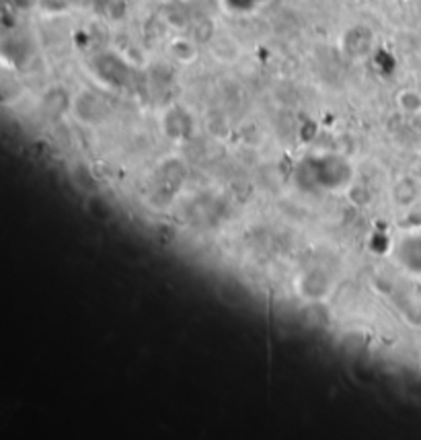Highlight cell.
Wrapping results in <instances>:
<instances>
[{
    "instance_id": "9c48e42d",
    "label": "cell",
    "mask_w": 421,
    "mask_h": 440,
    "mask_svg": "<svg viewBox=\"0 0 421 440\" xmlns=\"http://www.w3.org/2000/svg\"><path fill=\"white\" fill-rule=\"evenodd\" d=\"M169 52L171 56L181 62V64H192L195 58L199 56V50H197V41L190 38H175L169 43Z\"/></svg>"
},
{
    "instance_id": "8fae6325",
    "label": "cell",
    "mask_w": 421,
    "mask_h": 440,
    "mask_svg": "<svg viewBox=\"0 0 421 440\" xmlns=\"http://www.w3.org/2000/svg\"><path fill=\"white\" fill-rule=\"evenodd\" d=\"M395 103L399 107V112L405 115H420L421 114V93L417 89H401Z\"/></svg>"
},
{
    "instance_id": "8992f818",
    "label": "cell",
    "mask_w": 421,
    "mask_h": 440,
    "mask_svg": "<svg viewBox=\"0 0 421 440\" xmlns=\"http://www.w3.org/2000/svg\"><path fill=\"white\" fill-rule=\"evenodd\" d=\"M72 99L75 97L68 95V91H64L62 87H52L41 97V109L50 117H62L72 112Z\"/></svg>"
},
{
    "instance_id": "277c9868",
    "label": "cell",
    "mask_w": 421,
    "mask_h": 440,
    "mask_svg": "<svg viewBox=\"0 0 421 440\" xmlns=\"http://www.w3.org/2000/svg\"><path fill=\"white\" fill-rule=\"evenodd\" d=\"M341 48L349 58L362 60V58L370 56V52L374 48V33L364 25L349 27L341 38Z\"/></svg>"
},
{
    "instance_id": "7c38bea8",
    "label": "cell",
    "mask_w": 421,
    "mask_h": 440,
    "mask_svg": "<svg viewBox=\"0 0 421 440\" xmlns=\"http://www.w3.org/2000/svg\"><path fill=\"white\" fill-rule=\"evenodd\" d=\"M259 4V0H226V6L232 13H247Z\"/></svg>"
},
{
    "instance_id": "30bf717a",
    "label": "cell",
    "mask_w": 421,
    "mask_h": 440,
    "mask_svg": "<svg viewBox=\"0 0 421 440\" xmlns=\"http://www.w3.org/2000/svg\"><path fill=\"white\" fill-rule=\"evenodd\" d=\"M415 198H417V188H415V183L409 177H401V179L395 181V186H393V202L399 208L411 206L415 202Z\"/></svg>"
},
{
    "instance_id": "7a4b0ae2",
    "label": "cell",
    "mask_w": 421,
    "mask_h": 440,
    "mask_svg": "<svg viewBox=\"0 0 421 440\" xmlns=\"http://www.w3.org/2000/svg\"><path fill=\"white\" fill-rule=\"evenodd\" d=\"M70 114L77 117L78 124L95 128L107 122L109 117V107L101 97L93 91H82L72 99V112Z\"/></svg>"
},
{
    "instance_id": "52a82bcc",
    "label": "cell",
    "mask_w": 421,
    "mask_h": 440,
    "mask_svg": "<svg viewBox=\"0 0 421 440\" xmlns=\"http://www.w3.org/2000/svg\"><path fill=\"white\" fill-rule=\"evenodd\" d=\"M70 181L78 192H82L84 195L101 192V179H99L95 169L87 163H75L70 167Z\"/></svg>"
},
{
    "instance_id": "ba28073f",
    "label": "cell",
    "mask_w": 421,
    "mask_h": 440,
    "mask_svg": "<svg viewBox=\"0 0 421 440\" xmlns=\"http://www.w3.org/2000/svg\"><path fill=\"white\" fill-rule=\"evenodd\" d=\"M84 208H87V214H89L93 220H99V222H109L115 214V208H114V204H111V200H109V198H105L101 192L87 195Z\"/></svg>"
},
{
    "instance_id": "5b68a950",
    "label": "cell",
    "mask_w": 421,
    "mask_h": 440,
    "mask_svg": "<svg viewBox=\"0 0 421 440\" xmlns=\"http://www.w3.org/2000/svg\"><path fill=\"white\" fill-rule=\"evenodd\" d=\"M208 52L218 64H236L243 58V45L241 41L230 33H216L208 41Z\"/></svg>"
},
{
    "instance_id": "6da1fadb",
    "label": "cell",
    "mask_w": 421,
    "mask_h": 440,
    "mask_svg": "<svg viewBox=\"0 0 421 440\" xmlns=\"http://www.w3.org/2000/svg\"><path fill=\"white\" fill-rule=\"evenodd\" d=\"M335 290L333 276L323 268H307L302 269L294 278V292L305 301V303H325L331 299Z\"/></svg>"
},
{
    "instance_id": "3957f363",
    "label": "cell",
    "mask_w": 421,
    "mask_h": 440,
    "mask_svg": "<svg viewBox=\"0 0 421 440\" xmlns=\"http://www.w3.org/2000/svg\"><path fill=\"white\" fill-rule=\"evenodd\" d=\"M160 130L167 140H171L175 144H181V142H187L195 134V119L187 109L173 105L160 117Z\"/></svg>"
}]
</instances>
